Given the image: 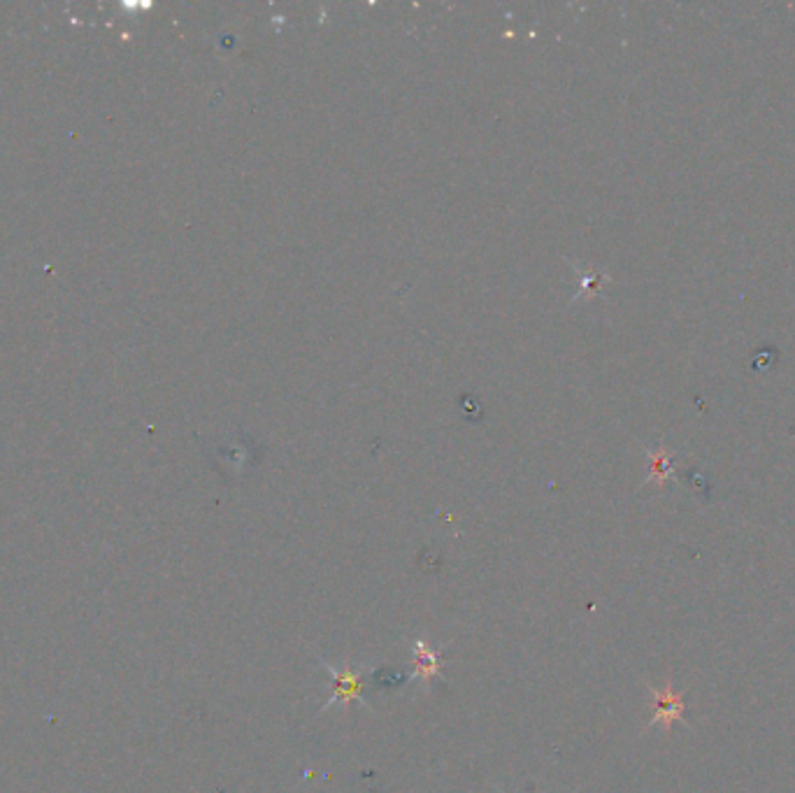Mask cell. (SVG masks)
Here are the masks:
<instances>
[{
	"label": "cell",
	"mask_w": 795,
	"mask_h": 793,
	"mask_svg": "<svg viewBox=\"0 0 795 793\" xmlns=\"http://www.w3.org/2000/svg\"><path fill=\"white\" fill-rule=\"evenodd\" d=\"M319 666L326 670L328 675H331V698L326 700L324 707H321V712H328L331 707L335 705H342L347 707L349 703H358L361 707H368V703L363 700V673L368 668H352V663H345L342 668H335L331 663L319 659Z\"/></svg>",
	"instance_id": "cell-1"
},
{
	"label": "cell",
	"mask_w": 795,
	"mask_h": 793,
	"mask_svg": "<svg viewBox=\"0 0 795 793\" xmlns=\"http://www.w3.org/2000/svg\"><path fill=\"white\" fill-rule=\"evenodd\" d=\"M410 649H412V661H414L410 682H419L421 687L428 689L433 680L442 677V656H440L442 647H433V645H428L424 638H417V640H412Z\"/></svg>",
	"instance_id": "cell-2"
},
{
	"label": "cell",
	"mask_w": 795,
	"mask_h": 793,
	"mask_svg": "<svg viewBox=\"0 0 795 793\" xmlns=\"http://www.w3.org/2000/svg\"><path fill=\"white\" fill-rule=\"evenodd\" d=\"M651 696H654V717L649 726L661 724L663 728H670L675 721H684V700L672 691L670 684H665L663 689L651 687Z\"/></svg>",
	"instance_id": "cell-3"
}]
</instances>
